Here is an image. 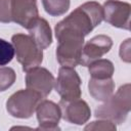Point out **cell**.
Segmentation results:
<instances>
[{"instance_id": "2e32d148", "label": "cell", "mask_w": 131, "mask_h": 131, "mask_svg": "<svg viewBox=\"0 0 131 131\" xmlns=\"http://www.w3.org/2000/svg\"><path fill=\"white\" fill-rule=\"evenodd\" d=\"M44 10L51 16L64 14L71 4V0H42Z\"/></svg>"}, {"instance_id": "9a60e30c", "label": "cell", "mask_w": 131, "mask_h": 131, "mask_svg": "<svg viewBox=\"0 0 131 131\" xmlns=\"http://www.w3.org/2000/svg\"><path fill=\"white\" fill-rule=\"evenodd\" d=\"M88 72L91 78L107 79L113 77L115 73V67L110 59L99 58L88 66Z\"/></svg>"}, {"instance_id": "d6986e66", "label": "cell", "mask_w": 131, "mask_h": 131, "mask_svg": "<svg viewBox=\"0 0 131 131\" xmlns=\"http://www.w3.org/2000/svg\"><path fill=\"white\" fill-rule=\"evenodd\" d=\"M116 124L108 121L99 119L98 121H93L85 126L84 130H103V131H116Z\"/></svg>"}, {"instance_id": "6da1fadb", "label": "cell", "mask_w": 131, "mask_h": 131, "mask_svg": "<svg viewBox=\"0 0 131 131\" xmlns=\"http://www.w3.org/2000/svg\"><path fill=\"white\" fill-rule=\"evenodd\" d=\"M103 20L102 6L95 1H88L78 6L66 18L55 26L70 29L86 37Z\"/></svg>"}, {"instance_id": "30bf717a", "label": "cell", "mask_w": 131, "mask_h": 131, "mask_svg": "<svg viewBox=\"0 0 131 131\" xmlns=\"http://www.w3.org/2000/svg\"><path fill=\"white\" fill-rule=\"evenodd\" d=\"M58 105L61 111V118L71 124L83 125L91 117V110L88 103L81 98L73 100L60 99Z\"/></svg>"}, {"instance_id": "7a4b0ae2", "label": "cell", "mask_w": 131, "mask_h": 131, "mask_svg": "<svg viewBox=\"0 0 131 131\" xmlns=\"http://www.w3.org/2000/svg\"><path fill=\"white\" fill-rule=\"evenodd\" d=\"M54 33L58 41L55 50L57 61L62 67H77L80 62L85 37L70 29L59 28L57 26L54 28Z\"/></svg>"}, {"instance_id": "52a82bcc", "label": "cell", "mask_w": 131, "mask_h": 131, "mask_svg": "<svg viewBox=\"0 0 131 131\" xmlns=\"http://www.w3.org/2000/svg\"><path fill=\"white\" fill-rule=\"evenodd\" d=\"M103 19L115 28L130 30L131 5L119 0H106L102 5Z\"/></svg>"}, {"instance_id": "277c9868", "label": "cell", "mask_w": 131, "mask_h": 131, "mask_svg": "<svg viewBox=\"0 0 131 131\" xmlns=\"http://www.w3.org/2000/svg\"><path fill=\"white\" fill-rule=\"evenodd\" d=\"M11 41L14 47V55L16 56L17 61L21 64L24 72L42 63L43 51L30 35L15 34L11 37Z\"/></svg>"}, {"instance_id": "e0dca14e", "label": "cell", "mask_w": 131, "mask_h": 131, "mask_svg": "<svg viewBox=\"0 0 131 131\" xmlns=\"http://www.w3.org/2000/svg\"><path fill=\"white\" fill-rule=\"evenodd\" d=\"M16 74L12 68L0 67V92L10 88L15 82Z\"/></svg>"}, {"instance_id": "5b68a950", "label": "cell", "mask_w": 131, "mask_h": 131, "mask_svg": "<svg viewBox=\"0 0 131 131\" xmlns=\"http://www.w3.org/2000/svg\"><path fill=\"white\" fill-rule=\"evenodd\" d=\"M42 98L38 92L32 89H20L9 96L6 101V110L14 118L29 119L36 112Z\"/></svg>"}, {"instance_id": "ac0fdd59", "label": "cell", "mask_w": 131, "mask_h": 131, "mask_svg": "<svg viewBox=\"0 0 131 131\" xmlns=\"http://www.w3.org/2000/svg\"><path fill=\"white\" fill-rule=\"evenodd\" d=\"M14 57V47L8 41L0 38V66L9 63Z\"/></svg>"}, {"instance_id": "ba28073f", "label": "cell", "mask_w": 131, "mask_h": 131, "mask_svg": "<svg viewBox=\"0 0 131 131\" xmlns=\"http://www.w3.org/2000/svg\"><path fill=\"white\" fill-rule=\"evenodd\" d=\"M113 46V40L107 35H97L91 38L83 45L80 62L83 67H88L91 62L99 59L102 55L107 53Z\"/></svg>"}, {"instance_id": "44dd1931", "label": "cell", "mask_w": 131, "mask_h": 131, "mask_svg": "<svg viewBox=\"0 0 131 131\" xmlns=\"http://www.w3.org/2000/svg\"><path fill=\"white\" fill-rule=\"evenodd\" d=\"M119 54L123 61L128 63L131 61V39L130 38L126 39L123 43H121Z\"/></svg>"}, {"instance_id": "7c38bea8", "label": "cell", "mask_w": 131, "mask_h": 131, "mask_svg": "<svg viewBox=\"0 0 131 131\" xmlns=\"http://www.w3.org/2000/svg\"><path fill=\"white\" fill-rule=\"evenodd\" d=\"M38 17L37 0H11V19L13 23L28 29Z\"/></svg>"}, {"instance_id": "9c48e42d", "label": "cell", "mask_w": 131, "mask_h": 131, "mask_svg": "<svg viewBox=\"0 0 131 131\" xmlns=\"http://www.w3.org/2000/svg\"><path fill=\"white\" fill-rule=\"evenodd\" d=\"M26 73L25 81L27 88L38 92L43 98L50 94L54 87L55 79L47 69L38 66Z\"/></svg>"}, {"instance_id": "5bb4252c", "label": "cell", "mask_w": 131, "mask_h": 131, "mask_svg": "<svg viewBox=\"0 0 131 131\" xmlns=\"http://www.w3.org/2000/svg\"><path fill=\"white\" fill-rule=\"evenodd\" d=\"M115 90V82L112 78L107 79H95L91 78L88 82L89 94L97 101H105L108 99Z\"/></svg>"}, {"instance_id": "8fae6325", "label": "cell", "mask_w": 131, "mask_h": 131, "mask_svg": "<svg viewBox=\"0 0 131 131\" xmlns=\"http://www.w3.org/2000/svg\"><path fill=\"white\" fill-rule=\"evenodd\" d=\"M36 116L39 123L37 130H60L58 123L61 119V111L58 104L51 100H41L36 107Z\"/></svg>"}, {"instance_id": "ffe728a7", "label": "cell", "mask_w": 131, "mask_h": 131, "mask_svg": "<svg viewBox=\"0 0 131 131\" xmlns=\"http://www.w3.org/2000/svg\"><path fill=\"white\" fill-rule=\"evenodd\" d=\"M11 19V0H0V23H10Z\"/></svg>"}, {"instance_id": "3957f363", "label": "cell", "mask_w": 131, "mask_h": 131, "mask_svg": "<svg viewBox=\"0 0 131 131\" xmlns=\"http://www.w3.org/2000/svg\"><path fill=\"white\" fill-rule=\"evenodd\" d=\"M131 110V86L129 83L122 85L117 92L95 110L97 119L108 120L115 124H122Z\"/></svg>"}, {"instance_id": "4fadbf2b", "label": "cell", "mask_w": 131, "mask_h": 131, "mask_svg": "<svg viewBox=\"0 0 131 131\" xmlns=\"http://www.w3.org/2000/svg\"><path fill=\"white\" fill-rule=\"evenodd\" d=\"M30 37L43 50L48 48L52 43V32L48 21L43 17L36 18L27 29Z\"/></svg>"}, {"instance_id": "8992f818", "label": "cell", "mask_w": 131, "mask_h": 131, "mask_svg": "<svg viewBox=\"0 0 131 131\" xmlns=\"http://www.w3.org/2000/svg\"><path fill=\"white\" fill-rule=\"evenodd\" d=\"M81 78L74 68L61 67L54 82L55 91L62 100H73L81 96Z\"/></svg>"}]
</instances>
